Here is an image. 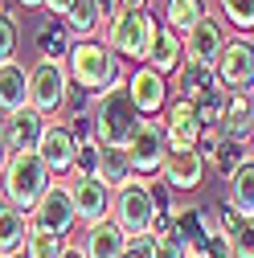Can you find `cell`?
Here are the masks:
<instances>
[{
	"mask_svg": "<svg viewBox=\"0 0 254 258\" xmlns=\"http://www.w3.org/2000/svg\"><path fill=\"white\" fill-rule=\"evenodd\" d=\"M66 70H70V82L78 90H86L90 99H99V94H107L111 86L127 82L123 66H119V57L107 41H74L70 57H66Z\"/></svg>",
	"mask_w": 254,
	"mask_h": 258,
	"instance_id": "1",
	"label": "cell"
},
{
	"mask_svg": "<svg viewBox=\"0 0 254 258\" xmlns=\"http://www.w3.org/2000/svg\"><path fill=\"white\" fill-rule=\"evenodd\" d=\"M140 127V111L132 107V94H127V82L111 86L107 94H99L90 107V136L99 148H127V140L136 136Z\"/></svg>",
	"mask_w": 254,
	"mask_h": 258,
	"instance_id": "2",
	"label": "cell"
},
{
	"mask_svg": "<svg viewBox=\"0 0 254 258\" xmlns=\"http://www.w3.org/2000/svg\"><path fill=\"white\" fill-rule=\"evenodd\" d=\"M53 184V172L41 164L37 152H17L9 156L5 172H0V197H5L9 205H17L21 213H33L37 201L49 192Z\"/></svg>",
	"mask_w": 254,
	"mask_h": 258,
	"instance_id": "3",
	"label": "cell"
},
{
	"mask_svg": "<svg viewBox=\"0 0 254 258\" xmlns=\"http://www.w3.org/2000/svg\"><path fill=\"white\" fill-rule=\"evenodd\" d=\"M152 13L148 9H123L107 29H103V41L115 49V57H127V61H148V45H152Z\"/></svg>",
	"mask_w": 254,
	"mask_h": 258,
	"instance_id": "4",
	"label": "cell"
},
{
	"mask_svg": "<svg viewBox=\"0 0 254 258\" xmlns=\"http://www.w3.org/2000/svg\"><path fill=\"white\" fill-rule=\"evenodd\" d=\"M111 217L119 221V230L127 238H140L152 234V221H156V201H152V184L132 176L123 188L111 192Z\"/></svg>",
	"mask_w": 254,
	"mask_h": 258,
	"instance_id": "5",
	"label": "cell"
},
{
	"mask_svg": "<svg viewBox=\"0 0 254 258\" xmlns=\"http://www.w3.org/2000/svg\"><path fill=\"white\" fill-rule=\"evenodd\" d=\"M66 90H70V70H66V61L37 57L33 70H29V107L41 111L45 119H53L61 107H66Z\"/></svg>",
	"mask_w": 254,
	"mask_h": 258,
	"instance_id": "6",
	"label": "cell"
},
{
	"mask_svg": "<svg viewBox=\"0 0 254 258\" xmlns=\"http://www.w3.org/2000/svg\"><path fill=\"white\" fill-rule=\"evenodd\" d=\"M213 78L226 94H246L254 90V41L250 37H234L221 45L217 61H213Z\"/></svg>",
	"mask_w": 254,
	"mask_h": 258,
	"instance_id": "7",
	"label": "cell"
},
{
	"mask_svg": "<svg viewBox=\"0 0 254 258\" xmlns=\"http://www.w3.org/2000/svg\"><path fill=\"white\" fill-rule=\"evenodd\" d=\"M127 156H132V172H136L140 180L160 176V168H164V156H168V140H164V127H160V119H140L136 136L127 140Z\"/></svg>",
	"mask_w": 254,
	"mask_h": 258,
	"instance_id": "8",
	"label": "cell"
},
{
	"mask_svg": "<svg viewBox=\"0 0 254 258\" xmlns=\"http://www.w3.org/2000/svg\"><path fill=\"white\" fill-rule=\"evenodd\" d=\"M127 94H132V107L140 111V119H152V115L168 111V103H172V82H168L160 70L140 66V70H132V78H127Z\"/></svg>",
	"mask_w": 254,
	"mask_h": 258,
	"instance_id": "9",
	"label": "cell"
},
{
	"mask_svg": "<svg viewBox=\"0 0 254 258\" xmlns=\"http://www.w3.org/2000/svg\"><path fill=\"white\" fill-rule=\"evenodd\" d=\"M33 230H45V234H57V238H70L74 225H78V213H74V201H70V188L66 184H49V192L37 201L33 217H29Z\"/></svg>",
	"mask_w": 254,
	"mask_h": 258,
	"instance_id": "10",
	"label": "cell"
},
{
	"mask_svg": "<svg viewBox=\"0 0 254 258\" xmlns=\"http://www.w3.org/2000/svg\"><path fill=\"white\" fill-rule=\"evenodd\" d=\"M226 41H230V37H226V21H221L217 13H205V17L184 33V61H201V66H213Z\"/></svg>",
	"mask_w": 254,
	"mask_h": 258,
	"instance_id": "11",
	"label": "cell"
},
{
	"mask_svg": "<svg viewBox=\"0 0 254 258\" xmlns=\"http://www.w3.org/2000/svg\"><path fill=\"white\" fill-rule=\"evenodd\" d=\"M164 140H168V152H188L201 144V119H197V107L188 99H172L168 111H164Z\"/></svg>",
	"mask_w": 254,
	"mask_h": 258,
	"instance_id": "12",
	"label": "cell"
},
{
	"mask_svg": "<svg viewBox=\"0 0 254 258\" xmlns=\"http://www.w3.org/2000/svg\"><path fill=\"white\" fill-rule=\"evenodd\" d=\"M37 156L49 172H61L70 176L74 172V156H78V136L70 132V123H45L41 132V144H37Z\"/></svg>",
	"mask_w": 254,
	"mask_h": 258,
	"instance_id": "13",
	"label": "cell"
},
{
	"mask_svg": "<svg viewBox=\"0 0 254 258\" xmlns=\"http://www.w3.org/2000/svg\"><path fill=\"white\" fill-rule=\"evenodd\" d=\"M66 188H70V201H74L78 221L90 225V221L111 217V188H107L99 176H70Z\"/></svg>",
	"mask_w": 254,
	"mask_h": 258,
	"instance_id": "14",
	"label": "cell"
},
{
	"mask_svg": "<svg viewBox=\"0 0 254 258\" xmlns=\"http://www.w3.org/2000/svg\"><path fill=\"white\" fill-rule=\"evenodd\" d=\"M45 123H49V119H45L41 111L21 107V111H13V115L0 119V136H5V144H9V152H13V156H17V152H37Z\"/></svg>",
	"mask_w": 254,
	"mask_h": 258,
	"instance_id": "15",
	"label": "cell"
},
{
	"mask_svg": "<svg viewBox=\"0 0 254 258\" xmlns=\"http://www.w3.org/2000/svg\"><path fill=\"white\" fill-rule=\"evenodd\" d=\"M205 156L197 152V148H188V152H168L164 156V168H160V176H164V184L172 188V192H193V188H201L205 184Z\"/></svg>",
	"mask_w": 254,
	"mask_h": 258,
	"instance_id": "16",
	"label": "cell"
},
{
	"mask_svg": "<svg viewBox=\"0 0 254 258\" xmlns=\"http://www.w3.org/2000/svg\"><path fill=\"white\" fill-rule=\"evenodd\" d=\"M82 258H119L127 250V234L119 230L115 217H103V221H90L82 230V242H78Z\"/></svg>",
	"mask_w": 254,
	"mask_h": 258,
	"instance_id": "17",
	"label": "cell"
},
{
	"mask_svg": "<svg viewBox=\"0 0 254 258\" xmlns=\"http://www.w3.org/2000/svg\"><path fill=\"white\" fill-rule=\"evenodd\" d=\"M180 61H184V37L172 33L168 25L156 21V29H152V45H148V61H144V66H152V70H160L164 78H172V74L180 70Z\"/></svg>",
	"mask_w": 254,
	"mask_h": 258,
	"instance_id": "18",
	"label": "cell"
},
{
	"mask_svg": "<svg viewBox=\"0 0 254 258\" xmlns=\"http://www.w3.org/2000/svg\"><path fill=\"white\" fill-rule=\"evenodd\" d=\"M176 234H180L184 254H188V250H205V246H209V238L217 234V221H213V213H209V209L184 205V209H176Z\"/></svg>",
	"mask_w": 254,
	"mask_h": 258,
	"instance_id": "19",
	"label": "cell"
},
{
	"mask_svg": "<svg viewBox=\"0 0 254 258\" xmlns=\"http://www.w3.org/2000/svg\"><path fill=\"white\" fill-rule=\"evenodd\" d=\"M29 107V66H21V61H0V111L13 115Z\"/></svg>",
	"mask_w": 254,
	"mask_h": 258,
	"instance_id": "20",
	"label": "cell"
},
{
	"mask_svg": "<svg viewBox=\"0 0 254 258\" xmlns=\"http://www.w3.org/2000/svg\"><path fill=\"white\" fill-rule=\"evenodd\" d=\"M250 123H254V90H246V94H230V99H226V115H221V123H217V136L242 140V144H246Z\"/></svg>",
	"mask_w": 254,
	"mask_h": 258,
	"instance_id": "21",
	"label": "cell"
},
{
	"mask_svg": "<svg viewBox=\"0 0 254 258\" xmlns=\"http://www.w3.org/2000/svg\"><path fill=\"white\" fill-rule=\"evenodd\" d=\"M33 41H37V53H41V57H53V61H66L70 49H74V33L66 29L61 17H45V21L37 25Z\"/></svg>",
	"mask_w": 254,
	"mask_h": 258,
	"instance_id": "22",
	"label": "cell"
},
{
	"mask_svg": "<svg viewBox=\"0 0 254 258\" xmlns=\"http://www.w3.org/2000/svg\"><path fill=\"white\" fill-rule=\"evenodd\" d=\"M29 238V213H21L17 205H9L0 197V258H13L25 250Z\"/></svg>",
	"mask_w": 254,
	"mask_h": 258,
	"instance_id": "23",
	"label": "cell"
},
{
	"mask_svg": "<svg viewBox=\"0 0 254 258\" xmlns=\"http://www.w3.org/2000/svg\"><path fill=\"white\" fill-rule=\"evenodd\" d=\"M226 201L242 217H254V156H246L242 164L226 176Z\"/></svg>",
	"mask_w": 254,
	"mask_h": 258,
	"instance_id": "24",
	"label": "cell"
},
{
	"mask_svg": "<svg viewBox=\"0 0 254 258\" xmlns=\"http://www.w3.org/2000/svg\"><path fill=\"white\" fill-rule=\"evenodd\" d=\"M172 86L180 90V99L197 103L201 94L217 90V78H213V66H201V61H180V70L172 74Z\"/></svg>",
	"mask_w": 254,
	"mask_h": 258,
	"instance_id": "25",
	"label": "cell"
},
{
	"mask_svg": "<svg viewBox=\"0 0 254 258\" xmlns=\"http://www.w3.org/2000/svg\"><path fill=\"white\" fill-rule=\"evenodd\" d=\"M61 21H66V29L74 33V41H90L103 29V17H99V5H94V0H70V9L61 13Z\"/></svg>",
	"mask_w": 254,
	"mask_h": 258,
	"instance_id": "26",
	"label": "cell"
},
{
	"mask_svg": "<svg viewBox=\"0 0 254 258\" xmlns=\"http://www.w3.org/2000/svg\"><path fill=\"white\" fill-rule=\"evenodd\" d=\"M132 156H127V148H99V180L115 192L123 188L127 180H132Z\"/></svg>",
	"mask_w": 254,
	"mask_h": 258,
	"instance_id": "27",
	"label": "cell"
},
{
	"mask_svg": "<svg viewBox=\"0 0 254 258\" xmlns=\"http://www.w3.org/2000/svg\"><path fill=\"white\" fill-rule=\"evenodd\" d=\"M205 13H209L205 0H164V25L172 29V33H180V37H184Z\"/></svg>",
	"mask_w": 254,
	"mask_h": 258,
	"instance_id": "28",
	"label": "cell"
},
{
	"mask_svg": "<svg viewBox=\"0 0 254 258\" xmlns=\"http://www.w3.org/2000/svg\"><path fill=\"white\" fill-rule=\"evenodd\" d=\"M246 156H250V152H246V144H242V140H226V136H221V140H217V148L205 156V164H209L221 180H226V176L242 164V160H246Z\"/></svg>",
	"mask_w": 254,
	"mask_h": 258,
	"instance_id": "29",
	"label": "cell"
},
{
	"mask_svg": "<svg viewBox=\"0 0 254 258\" xmlns=\"http://www.w3.org/2000/svg\"><path fill=\"white\" fill-rule=\"evenodd\" d=\"M61 250H66V238H57V234H45V230H33L29 225V238H25V258H57Z\"/></svg>",
	"mask_w": 254,
	"mask_h": 258,
	"instance_id": "30",
	"label": "cell"
},
{
	"mask_svg": "<svg viewBox=\"0 0 254 258\" xmlns=\"http://www.w3.org/2000/svg\"><path fill=\"white\" fill-rule=\"evenodd\" d=\"M217 17L230 21L238 33H254V0H217Z\"/></svg>",
	"mask_w": 254,
	"mask_h": 258,
	"instance_id": "31",
	"label": "cell"
},
{
	"mask_svg": "<svg viewBox=\"0 0 254 258\" xmlns=\"http://www.w3.org/2000/svg\"><path fill=\"white\" fill-rule=\"evenodd\" d=\"M226 99H230V94L217 86V90L201 94V99L193 103V107H197V119H201V127H217V123H221V115H226Z\"/></svg>",
	"mask_w": 254,
	"mask_h": 258,
	"instance_id": "32",
	"label": "cell"
},
{
	"mask_svg": "<svg viewBox=\"0 0 254 258\" xmlns=\"http://www.w3.org/2000/svg\"><path fill=\"white\" fill-rule=\"evenodd\" d=\"M17 57V17L0 9V61Z\"/></svg>",
	"mask_w": 254,
	"mask_h": 258,
	"instance_id": "33",
	"label": "cell"
},
{
	"mask_svg": "<svg viewBox=\"0 0 254 258\" xmlns=\"http://www.w3.org/2000/svg\"><path fill=\"white\" fill-rule=\"evenodd\" d=\"M70 176H99V144H78Z\"/></svg>",
	"mask_w": 254,
	"mask_h": 258,
	"instance_id": "34",
	"label": "cell"
},
{
	"mask_svg": "<svg viewBox=\"0 0 254 258\" xmlns=\"http://www.w3.org/2000/svg\"><path fill=\"white\" fill-rule=\"evenodd\" d=\"M213 221H217V234H226V238H234L242 225H246V217H242L230 201H221V205H217V217H213Z\"/></svg>",
	"mask_w": 254,
	"mask_h": 258,
	"instance_id": "35",
	"label": "cell"
},
{
	"mask_svg": "<svg viewBox=\"0 0 254 258\" xmlns=\"http://www.w3.org/2000/svg\"><path fill=\"white\" fill-rule=\"evenodd\" d=\"M230 246H234V258H254V217H246V225L230 238Z\"/></svg>",
	"mask_w": 254,
	"mask_h": 258,
	"instance_id": "36",
	"label": "cell"
},
{
	"mask_svg": "<svg viewBox=\"0 0 254 258\" xmlns=\"http://www.w3.org/2000/svg\"><path fill=\"white\" fill-rule=\"evenodd\" d=\"M152 250H156V238L152 234H140V238H127V250L119 258H152Z\"/></svg>",
	"mask_w": 254,
	"mask_h": 258,
	"instance_id": "37",
	"label": "cell"
},
{
	"mask_svg": "<svg viewBox=\"0 0 254 258\" xmlns=\"http://www.w3.org/2000/svg\"><path fill=\"white\" fill-rule=\"evenodd\" d=\"M205 254H209V258H234V246H230L226 234H213L209 246H205Z\"/></svg>",
	"mask_w": 254,
	"mask_h": 258,
	"instance_id": "38",
	"label": "cell"
},
{
	"mask_svg": "<svg viewBox=\"0 0 254 258\" xmlns=\"http://www.w3.org/2000/svg\"><path fill=\"white\" fill-rule=\"evenodd\" d=\"M152 258H184V246L176 242V238H156V250H152Z\"/></svg>",
	"mask_w": 254,
	"mask_h": 258,
	"instance_id": "39",
	"label": "cell"
},
{
	"mask_svg": "<svg viewBox=\"0 0 254 258\" xmlns=\"http://www.w3.org/2000/svg\"><path fill=\"white\" fill-rule=\"evenodd\" d=\"M94 5H99V17H103V29L123 13V0H94Z\"/></svg>",
	"mask_w": 254,
	"mask_h": 258,
	"instance_id": "40",
	"label": "cell"
},
{
	"mask_svg": "<svg viewBox=\"0 0 254 258\" xmlns=\"http://www.w3.org/2000/svg\"><path fill=\"white\" fill-rule=\"evenodd\" d=\"M41 9H49V17H61V13H66L70 9V0H45V5Z\"/></svg>",
	"mask_w": 254,
	"mask_h": 258,
	"instance_id": "41",
	"label": "cell"
},
{
	"mask_svg": "<svg viewBox=\"0 0 254 258\" xmlns=\"http://www.w3.org/2000/svg\"><path fill=\"white\" fill-rule=\"evenodd\" d=\"M9 156H13V152H9V144H5V136H0V172H5V164H9Z\"/></svg>",
	"mask_w": 254,
	"mask_h": 258,
	"instance_id": "42",
	"label": "cell"
},
{
	"mask_svg": "<svg viewBox=\"0 0 254 258\" xmlns=\"http://www.w3.org/2000/svg\"><path fill=\"white\" fill-rule=\"evenodd\" d=\"M57 258H82V250H78V246H70V242H66V250H61V254H57Z\"/></svg>",
	"mask_w": 254,
	"mask_h": 258,
	"instance_id": "43",
	"label": "cell"
},
{
	"mask_svg": "<svg viewBox=\"0 0 254 258\" xmlns=\"http://www.w3.org/2000/svg\"><path fill=\"white\" fill-rule=\"evenodd\" d=\"M152 0H123V9H148Z\"/></svg>",
	"mask_w": 254,
	"mask_h": 258,
	"instance_id": "44",
	"label": "cell"
},
{
	"mask_svg": "<svg viewBox=\"0 0 254 258\" xmlns=\"http://www.w3.org/2000/svg\"><path fill=\"white\" fill-rule=\"evenodd\" d=\"M17 5H25V9H37V5H45V0H17Z\"/></svg>",
	"mask_w": 254,
	"mask_h": 258,
	"instance_id": "45",
	"label": "cell"
},
{
	"mask_svg": "<svg viewBox=\"0 0 254 258\" xmlns=\"http://www.w3.org/2000/svg\"><path fill=\"white\" fill-rule=\"evenodd\" d=\"M184 258H209V254H205V250H188Z\"/></svg>",
	"mask_w": 254,
	"mask_h": 258,
	"instance_id": "46",
	"label": "cell"
},
{
	"mask_svg": "<svg viewBox=\"0 0 254 258\" xmlns=\"http://www.w3.org/2000/svg\"><path fill=\"white\" fill-rule=\"evenodd\" d=\"M246 144H254V123H250V136H246Z\"/></svg>",
	"mask_w": 254,
	"mask_h": 258,
	"instance_id": "47",
	"label": "cell"
}]
</instances>
